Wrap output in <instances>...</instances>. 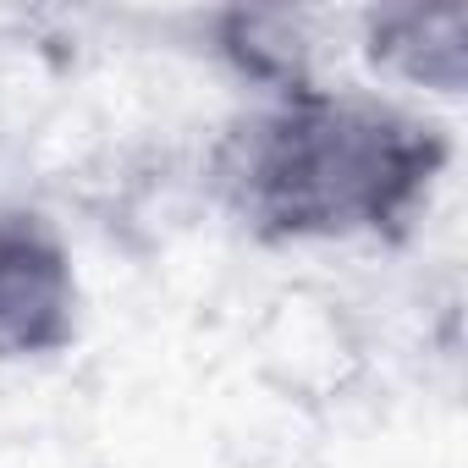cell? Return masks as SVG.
<instances>
[{"label":"cell","mask_w":468,"mask_h":468,"mask_svg":"<svg viewBox=\"0 0 468 468\" xmlns=\"http://www.w3.org/2000/svg\"><path fill=\"white\" fill-rule=\"evenodd\" d=\"M441 116L380 89L254 100L204 144V198L260 249L408 243L452 171Z\"/></svg>","instance_id":"obj_1"},{"label":"cell","mask_w":468,"mask_h":468,"mask_svg":"<svg viewBox=\"0 0 468 468\" xmlns=\"http://www.w3.org/2000/svg\"><path fill=\"white\" fill-rule=\"evenodd\" d=\"M83 336V276L39 198L0 209V369L50 364Z\"/></svg>","instance_id":"obj_2"},{"label":"cell","mask_w":468,"mask_h":468,"mask_svg":"<svg viewBox=\"0 0 468 468\" xmlns=\"http://www.w3.org/2000/svg\"><path fill=\"white\" fill-rule=\"evenodd\" d=\"M358 50L380 83L430 100L468 94V12L463 6H369L358 12Z\"/></svg>","instance_id":"obj_3"},{"label":"cell","mask_w":468,"mask_h":468,"mask_svg":"<svg viewBox=\"0 0 468 468\" xmlns=\"http://www.w3.org/2000/svg\"><path fill=\"white\" fill-rule=\"evenodd\" d=\"M204 50L254 89V100H292L325 83L320 28L309 12L282 6H220L204 17Z\"/></svg>","instance_id":"obj_4"},{"label":"cell","mask_w":468,"mask_h":468,"mask_svg":"<svg viewBox=\"0 0 468 468\" xmlns=\"http://www.w3.org/2000/svg\"><path fill=\"white\" fill-rule=\"evenodd\" d=\"M358 331L342 314L336 298H309V292H287L271 303L265 320V375L287 391V397H336L347 391L353 369H358Z\"/></svg>","instance_id":"obj_5"},{"label":"cell","mask_w":468,"mask_h":468,"mask_svg":"<svg viewBox=\"0 0 468 468\" xmlns=\"http://www.w3.org/2000/svg\"><path fill=\"white\" fill-rule=\"evenodd\" d=\"M23 176H28V171H23V160H17L6 144H0V209H6V204H17V198H34Z\"/></svg>","instance_id":"obj_6"}]
</instances>
